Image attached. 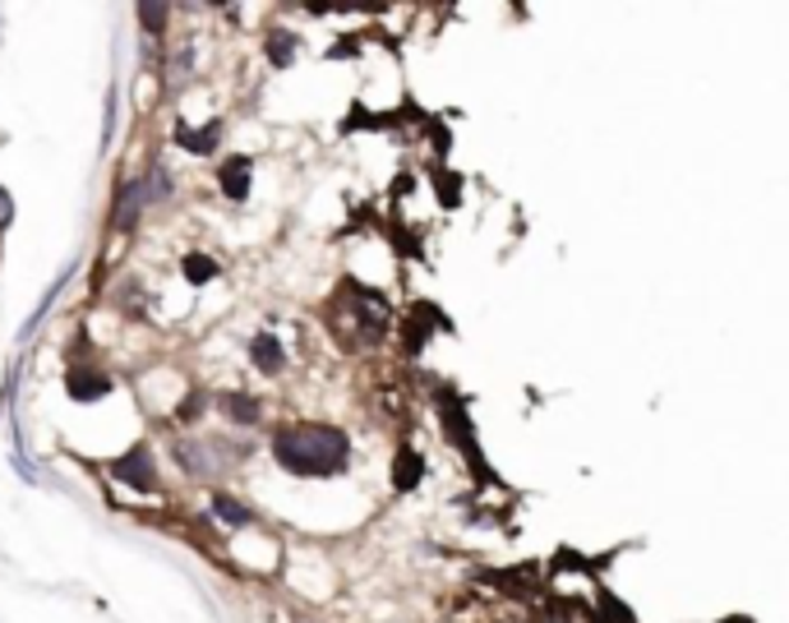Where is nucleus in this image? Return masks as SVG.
Instances as JSON below:
<instances>
[{"label": "nucleus", "mask_w": 789, "mask_h": 623, "mask_svg": "<svg viewBox=\"0 0 789 623\" xmlns=\"http://www.w3.org/2000/svg\"><path fill=\"white\" fill-rule=\"evenodd\" d=\"M273 457L282 472H292L300 481H328L342 476L346 462H352V439L324 421H296V425H282L273 434Z\"/></svg>", "instance_id": "1"}, {"label": "nucleus", "mask_w": 789, "mask_h": 623, "mask_svg": "<svg viewBox=\"0 0 789 623\" xmlns=\"http://www.w3.org/2000/svg\"><path fill=\"white\" fill-rule=\"evenodd\" d=\"M337 305H346V324H352V347H378V342L388 337L393 328V309L384 300V291L374 287H361L356 277H346L337 287Z\"/></svg>", "instance_id": "2"}, {"label": "nucleus", "mask_w": 789, "mask_h": 623, "mask_svg": "<svg viewBox=\"0 0 789 623\" xmlns=\"http://www.w3.org/2000/svg\"><path fill=\"white\" fill-rule=\"evenodd\" d=\"M438 416H444V429H448V439H453V448H462V457L471 462V472H476L481 481H490V472H485V457H481V444H476V429H471V421H466V407H462V397L457 393H438Z\"/></svg>", "instance_id": "3"}, {"label": "nucleus", "mask_w": 789, "mask_h": 623, "mask_svg": "<svg viewBox=\"0 0 789 623\" xmlns=\"http://www.w3.org/2000/svg\"><path fill=\"white\" fill-rule=\"evenodd\" d=\"M111 476L116 481H125L130 490H144V494H157V462H152V453L144 448V444H135V448H125L116 462H111Z\"/></svg>", "instance_id": "4"}, {"label": "nucleus", "mask_w": 789, "mask_h": 623, "mask_svg": "<svg viewBox=\"0 0 789 623\" xmlns=\"http://www.w3.org/2000/svg\"><path fill=\"white\" fill-rule=\"evenodd\" d=\"M434 328H448V319L438 315L434 305H412V315L402 319V342H406V356H421L425 352V342L434 337Z\"/></svg>", "instance_id": "5"}, {"label": "nucleus", "mask_w": 789, "mask_h": 623, "mask_svg": "<svg viewBox=\"0 0 789 623\" xmlns=\"http://www.w3.org/2000/svg\"><path fill=\"white\" fill-rule=\"evenodd\" d=\"M66 388L75 402H98L111 393V374L107 369H92V365H70L66 369Z\"/></svg>", "instance_id": "6"}, {"label": "nucleus", "mask_w": 789, "mask_h": 623, "mask_svg": "<svg viewBox=\"0 0 789 623\" xmlns=\"http://www.w3.org/2000/svg\"><path fill=\"white\" fill-rule=\"evenodd\" d=\"M421 481H425V457L412 444H402L393 453V490L397 494H412V490H421Z\"/></svg>", "instance_id": "7"}, {"label": "nucleus", "mask_w": 789, "mask_h": 623, "mask_svg": "<svg viewBox=\"0 0 789 623\" xmlns=\"http://www.w3.org/2000/svg\"><path fill=\"white\" fill-rule=\"evenodd\" d=\"M249 180H255V162L249 158H227L223 171H217V185H223V195L227 199H249Z\"/></svg>", "instance_id": "8"}, {"label": "nucleus", "mask_w": 789, "mask_h": 623, "mask_svg": "<svg viewBox=\"0 0 789 623\" xmlns=\"http://www.w3.org/2000/svg\"><path fill=\"white\" fill-rule=\"evenodd\" d=\"M249 360H255L264 374H282V365H287V352H282L277 333H255V342H249Z\"/></svg>", "instance_id": "9"}, {"label": "nucleus", "mask_w": 789, "mask_h": 623, "mask_svg": "<svg viewBox=\"0 0 789 623\" xmlns=\"http://www.w3.org/2000/svg\"><path fill=\"white\" fill-rule=\"evenodd\" d=\"M217 407H223L236 425H259V416H264L259 397H249V393H227V397H217Z\"/></svg>", "instance_id": "10"}, {"label": "nucleus", "mask_w": 789, "mask_h": 623, "mask_svg": "<svg viewBox=\"0 0 789 623\" xmlns=\"http://www.w3.org/2000/svg\"><path fill=\"white\" fill-rule=\"evenodd\" d=\"M217 139H223V120H208L204 130H189V125H176V144H185L189 152H213Z\"/></svg>", "instance_id": "11"}, {"label": "nucleus", "mask_w": 789, "mask_h": 623, "mask_svg": "<svg viewBox=\"0 0 789 623\" xmlns=\"http://www.w3.org/2000/svg\"><path fill=\"white\" fill-rule=\"evenodd\" d=\"M296 51H300V42L287 33V28H273V33H268V60H273V66L287 70L292 60H296Z\"/></svg>", "instance_id": "12"}, {"label": "nucleus", "mask_w": 789, "mask_h": 623, "mask_svg": "<svg viewBox=\"0 0 789 623\" xmlns=\"http://www.w3.org/2000/svg\"><path fill=\"white\" fill-rule=\"evenodd\" d=\"M434 195H438V208H457L462 204V176L457 171H434Z\"/></svg>", "instance_id": "13"}, {"label": "nucleus", "mask_w": 789, "mask_h": 623, "mask_svg": "<svg viewBox=\"0 0 789 623\" xmlns=\"http://www.w3.org/2000/svg\"><path fill=\"white\" fill-rule=\"evenodd\" d=\"M213 513L223 517L227 526H249V522H255V513H249L240 498H231V494H217V498H213Z\"/></svg>", "instance_id": "14"}, {"label": "nucleus", "mask_w": 789, "mask_h": 623, "mask_svg": "<svg viewBox=\"0 0 789 623\" xmlns=\"http://www.w3.org/2000/svg\"><path fill=\"white\" fill-rule=\"evenodd\" d=\"M185 277H189L195 287L213 283V277H217V259H208V255H189V259H185Z\"/></svg>", "instance_id": "15"}, {"label": "nucleus", "mask_w": 789, "mask_h": 623, "mask_svg": "<svg viewBox=\"0 0 789 623\" xmlns=\"http://www.w3.org/2000/svg\"><path fill=\"white\" fill-rule=\"evenodd\" d=\"M167 14H171L167 6H148V10H139V19H144V23H152V28H162V23H167Z\"/></svg>", "instance_id": "16"}, {"label": "nucleus", "mask_w": 789, "mask_h": 623, "mask_svg": "<svg viewBox=\"0 0 789 623\" xmlns=\"http://www.w3.org/2000/svg\"><path fill=\"white\" fill-rule=\"evenodd\" d=\"M10 217H14V199H10V190H0V231L10 227Z\"/></svg>", "instance_id": "17"}, {"label": "nucleus", "mask_w": 789, "mask_h": 623, "mask_svg": "<svg viewBox=\"0 0 789 623\" xmlns=\"http://www.w3.org/2000/svg\"><path fill=\"white\" fill-rule=\"evenodd\" d=\"M720 623H757L752 614H730V619H720Z\"/></svg>", "instance_id": "18"}]
</instances>
